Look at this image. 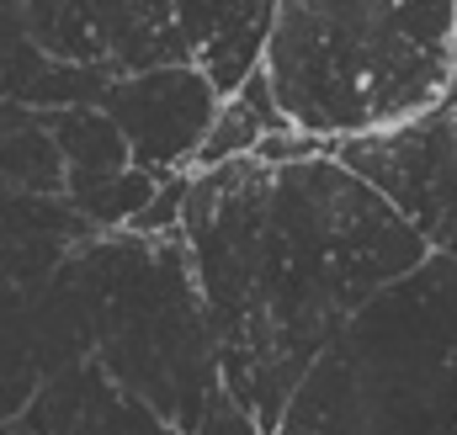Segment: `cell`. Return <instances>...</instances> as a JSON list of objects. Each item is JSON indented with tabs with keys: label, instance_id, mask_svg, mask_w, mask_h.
<instances>
[{
	"label": "cell",
	"instance_id": "1",
	"mask_svg": "<svg viewBox=\"0 0 457 435\" xmlns=\"http://www.w3.org/2000/svg\"><path fill=\"white\" fill-rule=\"evenodd\" d=\"M181 244L208 308L224 393L277 435L298 382L383 287L431 260L415 228L336 154L234 160L192 176Z\"/></svg>",
	"mask_w": 457,
	"mask_h": 435
},
{
	"label": "cell",
	"instance_id": "2",
	"mask_svg": "<svg viewBox=\"0 0 457 435\" xmlns=\"http://www.w3.org/2000/svg\"><path fill=\"white\" fill-rule=\"evenodd\" d=\"M266 80L293 133L341 144L436 111L457 86V5L415 0H282Z\"/></svg>",
	"mask_w": 457,
	"mask_h": 435
},
{
	"label": "cell",
	"instance_id": "3",
	"mask_svg": "<svg viewBox=\"0 0 457 435\" xmlns=\"http://www.w3.org/2000/svg\"><path fill=\"white\" fill-rule=\"evenodd\" d=\"M277 435H457V266L383 287L298 382Z\"/></svg>",
	"mask_w": 457,
	"mask_h": 435
},
{
	"label": "cell",
	"instance_id": "4",
	"mask_svg": "<svg viewBox=\"0 0 457 435\" xmlns=\"http://www.w3.org/2000/svg\"><path fill=\"white\" fill-rule=\"evenodd\" d=\"M64 266L80 292L102 377L181 435H197L224 372L181 234H91Z\"/></svg>",
	"mask_w": 457,
	"mask_h": 435
},
{
	"label": "cell",
	"instance_id": "5",
	"mask_svg": "<svg viewBox=\"0 0 457 435\" xmlns=\"http://www.w3.org/2000/svg\"><path fill=\"white\" fill-rule=\"evenodd\" d=\"M336 160L404 218L431 255L457 266V86L436 111L341 144Z\"/></svg>",
	"mask_w": 457,
	"mask_h": 435
},
{
	"label": "cell",
	"instance_id": "6",
	"mask_svg": "<svg viewBox=\"0 0 457 435\" xmlns=\"http://www.w3.org/2000/svg\"><path fill=\"white\" fill-rule=\"evenodd\" d=\"M219 107H224V96L208 86V75L197 64L122 75L102 96V111L117 122L133 170H144L149 181L192 176Z\"/></svg>",
	"mask_w": 457,
	"mask_h": 435
},
{
	"label": "cell",
	"instance_id": "7",
	"mask_svg": "<svg viewBox=\"0 0 457 435\" xmlns=\"http://www.w3.org/2000/svg\"><path fill=\"white\" fill-rule=\"evenodd\" d=\"M271 27H277V0H213V27L197 53V70L224 102L266 64Z\"/></svg>",
	"mask_w": 457,
	"mask_h": 435
},
{
	"label": "cell",
	"instance_id": "8",
	"mask_svg": "<svg viewBox=\"0 0 457 435\" xmlns=\"http://www.w3.org/2000/svg\"><path fill=\"white\" fill-rule=\"evenodd\" d=\"M271 133H287V117L277 111V96H271L266 70H255L224 107H219L213 127H208V144H203V154H197V165H192V176L219 170V165H234V160H255V149H261Z\"/></svg>",
	"mask_w": 457,
	"mask_h": 435
},
{
	"label": "cell",
	"instance_id": "9",
	"mask_svg": "<svg viewBox=\"0 0 457 435\" xmlns=\"http://www.w3.org/2000/svg\"><path fill=\"white\" fill-rule=\"evenodd\" d=\"M43 122H48V133L59 144V160H64V192L91 186V181H112L122 170H133L128 144H122L117 122L102 107L48 111Z\"/></svg>",
	"mask_w": 457,
	"mask_h": 435
},
{
	"label": "cell",
	"instance_id": "10",
	"mask_svg": "<svg viewBox=\"0 0 457 435\" xmlns=\"http://www.w3.org/2000/svg\"><path fill=\"white\" fill-rule=\"evenodd\" d=\"M102 382H107L102 366H96V361H80V366L48 377V382L32 393V404L16 414V425H21L27 435H75Z\"/></svg>",
	"mask_w": 457,
	"mask_h": 435
},
{
	"label": "cell",
	"instance_id": "11",
	"mask_svg": "<svg viewBox=\"0 0 457 435\" xmlns=\"http://www.w3.org/2000/svg\"><path fill=\"white\" fill-rule=\"evenodd\" d=\"M160 186H165V181H149L144 170H122L112 181H91V186L64 192V202L75 208V218H80L91 234H128L133 218L149 208V197H154Z\"/></svg>",
	"mask_w": 457,
	"mask_h": 435
},
{
	"label": "cell",
	"instance_id": "12",
	"mask_svg": "<svg viewBox=\"0 0 457 435\" xmlns=\"http://www.w3.org/2000/svg\"><path fill=\"white\" fill-rule=\"evenodd\" d=\"M75 435H181V431H176V425H165V420H160L154 409H144L138 398H128L122 388L102 382Z\"/></svg>",
	"mask_w": 457,
	"mask_h": 435
},
{
	"label": "cell",
	"instance_id": "13",
	"mask_svg": "<svg viewBox=\"0 0 457 435\" xmlns=\"http://www.w3.org/2000/svg\"><path fill=\"white\" fill-rule=\"evenodd\" d=\"M187 192H192V176H170L149 197V208L133 218L128 234H138V239H176L181 234V213H187Z\"/></svg>",
	"mask_w": 457,
	"mask_h": 435
},
{
	"label": "cell",
	"instance_id": "14",
	"mask_svg": "<svg viewBox=\"0 0 457 435\" xmlns=\"http://www.w3.org/2000/svg\"><path fill=\"white\" fill-rule=\"evenodd\" d=\"M197 435H266L234 398H228L224 388L213 393V404H208V414H203V425H197Z\"/></svg>",
	"mask_w": 457,
	"mask_h": 435
},
{
	"label": "cell",
	"instance_id": "15",
	"mask_svg": "<svg viewBox=\"0 0 457 435\" xmlns=\"http://www.w3.org/2000/svg\"><path fill=\"white\" fill-rule=\"evenodd\" d=\"M0 435H27V431H21V425H16V420H11V425H0Z\"/></svg>",
	"mask_w": 457,
	"mask_h": 435
}]
</instances>
